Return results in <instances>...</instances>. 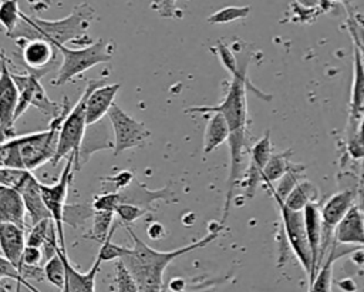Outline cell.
Instances as JSON below:
<instances>
[{"mask_svg": "<svg viewBox=\"0 0 364 292\" xmlns=\"http://www.w3.org/2000/svg\"><path fill=\"white\" fill-rule=\"evenodd\" d=\"M95 209L88 204H67L63 212V222L71 228L81 226L85 221L94 217Z\"/></svg>", "mask_w": 364, "mask_h": 292, "instance_id": "29", "label": "cell"}, {"mask_svg": "<svg viewBox=\"0 0 364 292\" xmlns=\"http://www.w3.org/2000/svg\"><path fill=\"white\" fill-rule=\"evenodd\" d=\"M148 212L136 205H132V204H119L115 209V215L118 218V221L121 224H124L125 226H128L129 224L135 222L136 219H139L141 217L146 215Z\"/></svg>", "mask_w": 364, "mask_h": 292, "instance_id": "38", "label": "cell"}, {"mask_svg": "<svg viewBox=\"0 0 364 292\" xmlns=\"http://www.w3.org/2000/svg\"><path fill=\"white\" fill-rule=\"evenodd\" d=\"M334 1H340V3H343V4H348V3H351L353 0H334Z\"/></svg>", "mask_w": 364, "mask_h": 292, "instance_id": "47", "label": "cell"}, {"mask_svg": "<svg viewBox=\"0 0 364 292\" xmlns=\"http://www.w3.org/2000/svg\"><path fill=\"white\" fill-rule=\"evenodd\" d=\"M301 3L307 7H311V6H316L318 3V0H301Z\"/></svg>", "mask_w": 364, "mask_h": 292, "instance_id": "46", "label": "cell"}, {"mask_svg": "<svg viewBox=\"0 0 364 292\" xmlns=\"http://www.w3.org/2000/svg\"><path fill=\"white\" fill-rule=\"evenodd\" d=\"M20 47V60L26 67L27 73L41 78L50 71L58 70L57 63L58 48L46 38H17Z\"/></svg>", "mask_w": 364, "mask_h": 292, "instance_id": "7", "label": "cell"}, {"mask_svg": "<svg viewBox=\"0 0 364 292\" xmlns=\"http://www.w3.org/2000/svg\"><path fill=\"white\" fill-rule=\"evenodd\" d=\"M303 214H304L307 239H309V245L313 256V272H311V278L309 279V283H311L321 266V259H320L321 244H323L321 207L317 202H311L303 209Z\"/></svg>", "mask_w": 364, "mask_h": 292, "instance_id": "16", "label": "cell"}, {"mask_svg": "<svg viewBox=\"0 0 364 292\" xmlns=\"http://www.w3.org/2000/svg\"><path fill=\"white\" fill-rule=\"evenodd\" d=\"M290 155H291L290 150L272 154L269 162L266 164V167L263 170V177H262L263 185L273 184L274 181H279L286 174V171L289 170V165H290V161H289Z\"/></svg>", "mask_w": 364, "mask_h": 292, "instance_id": "26", "label": "cell"}, {"mask_svg": "<svg viewBox=\"0 0 364 292\" xmlns=\"http://www.w3.org/2000/svg\"><path fill=\"white\" fill-rule=\"evenodd\" d=\"M146 232H148V236L152 239V241H158L161 238L165 236V228L161 222H151L148 226H146Z\"/></svg>", "mask_w": 364, "mask_h": 292, "instance_id": "44", "label": "cell"}, {"mask_svg": "<svg viewBox=\"0 0 364 292\" xmlns=\"http://www.w3.org/2000/svg\"><path fill=\"white\" fill-rule=\"evenodd\" d=\"M0 292H7V291H6V288H4V285H1V286H0Z\"/></svg>", "mask_w": 364, "mask_h": 292, "instance_id": "48", "label": "cell"}, {"mask_svg": "<svg viewBox=\"0 0 364 292\" xmlns=\"http://www.w3.org/2000/svg\"><path fill=\"white\" fill-rule=\"evenodd\" d=\"M334 239L340 244L364 245V214L357 207H351L338 224Z\"/></svg>", "mask_w": 364, "mask_h": 292, "instance_id": "21", "label": "cell"}, {"mask_svg": "<svg viewBox=\"0 0 364 292\" xmlns=\"http://www.w3.org/2000/svg\"><path fill=\"white\" fill-rule=\"evenodd\" d=\"M215 48H216V54H218L220 63L223 64V67L230 73L232 77L236 75L239 71V63H237L235 54L232 53V50L222 41H218Z\"/></svg>", "mask_w": 364, "mask_h": 292, "instance_id": "40", "label": "cell"}, {"mask_svg": "<svg viewBox=\"0 0 364 292\" xmlns=\"http://www.w3.org/2000/svg\"><path fill=\"white\" fill-rule=\"evenodd\" d=\"M115 285L117 292H139L134 276L121 259L115 262Z\"/></svg>", "mask_w": 364, "mask_h": 292, "instance_id": "34", "label": "cell"}, {"mask_svg": "<svg viewBox=\"0 0 364 292\" xmlns=\"http://www.w3.org/2000/svg\"><path fill=\"white\" fill-rule=\"evenodd\" d=\"M14 189H17L24 199V205L31 225H36L43 219L51 218V214L43 199L41 182L34 177L31 171L26 172V175Z\"/></svg>", "mask_w": 364, "mask_h": 292, "instance_id": "15", "label": "cell"}, {"mask_svg": "<svg viewBox=\"0 0 364 292\" xmlns=\"http://www.w3.org/2000/svg\"><path fill=\"white\" fill-rule=\"evenodd\" d=\"M27 209L21 194L10 187L0 185V222L26 228Z\"/></svg>", "mask_w": 364, "mask_h": 292, "instance_id": "20", "label": "cell"}, {"mask_svg": "<svg viewBox=\"0 0 364 292\" xmlns=\"http://www.w3.org/2000/svg\"><path fill=\"white\" fill-rule=\"evenodd\" d=\"M249 14H250L249 6H228V7H223L215 13H212L206 21L209 24H226V23H232V21L245 19Z\"/></svg>", "mask_w": 364, "mask_h": 292, "instance_id": "32", "label": "cell"}, {"mask_svg": "<svg viewBox=\"0 0 364 292\" xmlns=\"http://www.w3.org/2000/svg\"><path fill=\"white\" fill-rule=\"evenodd\" d=\"M178 0H154L152 7L162 17H172L175 13V4Z\"/></svg>", "mask_w": 364, "mask_h": 292, "instance_id": "43", "label": "cell"}, {"mask_svg": "<svg viewBox=\"0 0 364 292\" xmlns=\"http://www.w3.org/2000/svg\"><path fill=\"white\" fill-rule=\"evenodd\" d=\"M107 117L114 131V155H119L125 150L142 145L151 135L145 124L132 118L118 104L111 107Z\"/></svg>", "mask_w": 364, "mask_h": 292, "instance_id": "8", "label": "cell"}, {"mask_svg": "<svg viewBox=\"0 0 364 292\" xmlns=\"http://www.w3.org/2000/svg\"><path fill=\"white\" fill-rule=\"evenodd\" d=\"M134 179H135V175L129 170H122L115 175L100 178L102 184H107V187L104 188V192H119L125 189Z\"/></svg>", "mask_w": 364, "mask_h": 292, "instance_id": "35", "label": "cell"}, {"mask_svg": "<svg viewBox=\"0 0 364 292\" xmlns=\"http://www.w3.org/2000/svg\"><path fill=\"white\" fill-rule=\"evenodd\" d=\"M95 17V10L88 3L74 6L73 11L60 20H44L21 13L17 28L9 34L10 38H46L55 47L65 46L68 41L77 43L85 37L87 30Z\"/></svg>", "mask_w": 364, "mask_h": 292, "instance_id": "3", "label": "cell"}, {"mask_svg": "<svg viewBox=\"0 0 364 292\" xmlns=\"http://www.w3.org/2000/svg\"><path fill=\"white\" fill-rule=\"evenodd\" d=\"M338 256L336 255V244H333L327 259L321 264L316 278L311 283H309V292H331L333 285V264Z\"/></svg>", "mask_w": 364, "mask_h": 292, "instance_id": "25", "label": "cell"}, {"mask_svg": "<svg viewBox=\"0 0 364 292\" xmlns=\"http://www.w3.org/2000/svg\"><path fill=\"white\" fill-rule=\"evenodd\" d=\"M74 158L75 155H70L61 174L60 178L54 184H41V194L46 207L48 208L53 221L55 222L57 231H58V238H60V246L63 251L65 249V242H64V229H63V212L64 207L67 205V192L70 182L73 179V172H74Z\"/></svg>", "mask_w": 364, "mask_h": 292, "instance_id": "9", "label": "cell"}, {"mask_svg": "<svg viewBox=\"0 0 364 292\" xmlns=\"http://www.w3.org/2000/svg\"><path fill=\"white\" fill-rule=\"evenodd\" d=\"M127 229L134 241V245L131 248L127 246L124 255L121 256V261L134 276L139 292H161L164 272L166 266L178 256L203 248L209 242L216 239L223 229V225L212 229L206 236L200 238L199 241L191 242L189 245L173 251H156L146 245L139 236H136L131 228L127 226Z\"/></svg>", "mask_w": 364, "mask_h": 292, "instance_id": "1", "label": "cell"}, {"mask_svg": "<svg viewBox=\"0 0 364 292\" xmlns=\"http://www.w3.org/2000/svg\"><path fill=\"white\" fill-rule=\"evenodd\" d=\"M26 172H27V170L1 167L0 168V184L4 187L16 188L20 184V181L23 179V177L26 175Z\"/></svg>", "mask_w": 364, "mask_h": 292, "instance_id": "41", "label": "cell"}, {"mask_svg": "<svg viewBox=\"0 0 364 292\" xmlns=\"http://www.w3.org/2000/svg\"><path fill=\"white\" fill-rule=\"evenodd\" d=\"M229 138V125L226 118L220 113H212L208 118V124L203 134V152L210 154L220 144Z\"/></svg>", "mask_w": 364, "mask_h": 292, "instance_id": "22", "label": "cell"}, {"mask_svg": "<svg viewBox=\"0 0 364 292\" xmlns=\"http://www.w3.org/2000/svg\"><path fill=\"white\" fill-rule=\"evenodd\" d=\"M57 48L63 58L51 84L63 85L77 75L85 73L88 68L111 61L115 51V44L112 41L100 38L81 48H68L65 46H58Z\"/></svg>", "mask_w": 364, "mask_h": 292, "instance_id": "4", "label": "cell"}, {"mask_svg": "<svg viewBox=\"0 0 364 292\" xmlns=\"http://www.w3.org/2000/svg\"><path fill=\"white\" fill-rule=\"evenodd\" d=\"M114 141L109 137L107 124L101 120L87 127L78 155L74 158V172L82 170L88 160L101 150H114Z\"/></svg>", "mask_w": 364, "mask_h": 292, "instance_id": "14", "label": "cell"}, {"mask_svg": "<svg viewBox=\"0 0 364 292\" xmlns=\"http://www.w3.org/2000/svg\"><path fill=\"white\" fill-rule=\"evenodd\" d=\"M0 275L1 278H10L14 279L17 282V292H20V286H26L28 291L31 292H40L38 289H36L27 279H24L20 273V271L17 269V266H14L11 262H9L6 258L0 259Z\"/></svg>", "mask_w": 364, "mask_h": 292, "instance_id": "36", "label": "cell"}, {"mask_svg": "<svg viewBox=\"0 0 364 292\" xmlns=\"http://www.w3.org/2000/svg\"><path fill=\"white\" fill-rule=\"evenodd\" d=\"M357 137H358V148L364 154V115L361 118V124H360V130H358Z\"/></svg>", "mask_w": 364, "mask_h": 292, "instance_id": "45", "label": "cell"}, {"mask_svg": "<svg viewBox=\"0 0 364 292\" xmlns=\"http://www.w3.org/2000/svg\"><path fill=\"white\" fill-rule=\"evenodd\" d=\"M26 246L27 238L24 234V228L9 222H0L1 258H6L14 266H18Z\"/></svg>", "mask_w": 364, "mask_h": 292, "instance_id": "17", "label": "cell"}, {"mask_svg": "<svg viewBox=\"0 0 364 292\" xmlns=\"http://www.w3.org/2000/svg\"><path fill=\"white\" fill-rule=\"evenodd\" d=\"M20 93L7 67V58L1 57V75H0V125L3 138L7 140L16 122V110L18 105Z\"/></svg>", "mask_w": 364, "mask_h": 292, "instance_id": "11", "label": "cell"}, {"mask_svg": "<svg viewBox=\"0 0 364 292\" xmlns=\"http://www.w3.org/2000/svg\"><path fill=\"white\" fill-rule=\"evenodd\" d=\"M270 194L279 207L287 242H289L290 248L293 249L294 255L297 256L299 262L301 264L304 272L307 273V278L310 279L311 272H313V256H311V249H310L309 239H307L304 214H303V211L290 209L282 198H279L273 192H270Z\"/></svg>", "mask_w": 364, "mask_h": 292, "instance_id": "6", "label": "cell"}, {"mask_svg": "<svg viewBox=\"0 0 364 292\" xmlns=\"http://www.w3.org/2000/svg\"><path fill=\"white\" fill-rule=\"evenodd\" d=\"M53 222L54 221L50 218V219H43L38 224L33 225L31 229L28 231V235H27V245L41 248L47 235H48V231H50V226H51Z\"/></svg>", "mask_w": 364, "mask_h": 292, "instance_id": "37", "label": "cell"}, {"mask_svg": "<svg viewBox=\"0 0 364 292\" xmlns=\"http://www.w3.org/2000/svg\"><path fill=\"white\" fill-rule=\"evenodd\" d=\"M104 80H90L85 90L80 95L78 101L73 105L71 111L65 117L61 124L60 135H58V148L54 160L51 161L53 165L60 162L63 158L70 155H78L87 124V100L88 95L100 85H104Z\"/></svg>", "mask_w": 364, "mask_h": 292, "instance_id": "5", "label": "cell"}, {"mask_svg": "<svg viewBox=\"0 0 364 292\" xmlns=\"http://www.w3.org/2000/svg\"><path fill=\"white\" fill-rule=\"evenodd\" d=\"M353 201H354L353 191L346 189L331 195L321 207V218H323V244H321V255H320L321 261L324 258V252L331 244V239L334 238L338 224L351 209Z\"/></svg>", "mask_w": 364, "mask_h": 292, "instance_id": "10", "label": "cell"}, {"mask_svg": "<svg viewBox=\"0 0 364 292\" xmlns=\"http://www.w3.org/2000/svg\"><path fill=\"white\" fill-rule=\"evenodd\" d=\"M21 10L18 0H1L0 4V21L6 34H11L21 21Z\"/></svg>", "mask_w": 364, "mask_h": 292, "instance_id": "30", "label": "cell"}, {"mask_svg": "<svg viewBox=\"0 0 364 292\" xmlns=\"http://www.w3.org/2000/svg\"><path fill=\"white\" fill-rule=\"evenodd\" d=\"M43 261H44V256H43L41 248H36V246H28L27 245L24 252H23L20 264L36 266V265H43Z\"/></svg>", "mask_w": 364, "mask_h": 292, "instance_id": "42", "label": "cell"}, {"mask_svg": "<svg viewBox=\"0 0 364 292\" xmlns=\"http://www.w3.org/2000/svg\"><path fill=\"white\" fill-rule=\"evenodd\" d=\"M121 204L118 192H102L97 194L92 198V208L95 211H109L115 212L117 207Z\"/></svg>", "mask_w": 364, "mask_h": 292, "instance_id": "39", "label": "cell"}, {"mask_svg": "<svg viewBox=\"0 0 364 292\" xmlns=\"http://www.w3.org/2000/svg\"><path fill=\"white\" fill-rule=\"evenodd\" d=\"M60 254L63 256L64 265H65V272H67V278H65V286L61 292H95V278L97 273L100 271V265H101V259L97 256L92 266L85 272H80L75 269V266L70 262L67 251L60 249Z\"/></svg>", "mask_w": 364, "mask_h": 292, "instance_id": "19", "label": "cell"}, {"mask_svg": "<svg viewBox=\"0 0 364 292\" xmlns=\"http://www.w3.org/2000/svg\"><path fill=\"white\" fill-rule=\"evenodd\" d=\"M121 225L119 221H117L109 232V235L107 236V239L101 244V248L98 251V258L102 261V262H107V261H112V259H121V256L124 255L127 246H122V245H118V244H114L111 239H112V235L115 232V229Z\"/></svg>", "mask_w": 364, "mask_h": 292, "instance_id": "33", "label": "cell"}, {"mask_svg": "<svg viewBox=\"0 0 364 292\" xmlns=\"http://www.w3.org/2000/svg\"><path fill=\"white\" fill-rule=\"evenodd\" d=\"M114 217L115 212H109V211H95L94 217H92V228L91 232L84 235V238L97 241V242H104L107 239V236L109 235L112 226H114Z\"/></svg>", "mask_w": 364, "mask_h": 292, "instance_id": "28", "label": "cell"}, {"mask_svg": "<svg viewBox=\"0 0 364 292\" xmlns=\"http://www.w3.org/2000/svg\"><path fill=\"white\" fill-rule=\"evenodd\" d=\"M304 171L303 165H297V164H290L289 170L286 171V174L279 179L277 188H273V184H264V187L276 194L279 198H282L283 201L287 198V195L294 189V187L300 182L301 178V172Z\"/></svg>", "mask_w": 364, "mask_h": 292, "instance_id": "27", "label": "cell"}, {"mask_svg": "<svg viewBox=\"0 0 364 292\" xmlns=\"http://www.w3.org/2000/svg\"><path fill=\"white\" fill-rule=\"evenodd\" d=\"M364 111V63L360 50H354V66H353V85H351V100L350 113L351 118L357 120L360 113Z\"/></svg>", "mask_w": 364, "mask_h": 292, "instance_id": "23", "label": "cell"}, {"mask_svg": "<svg viewBox=\"0 0 364 292\" xmlns=\"http://www.w3.org/2000/svg\"><path fill=\"white\" fill-rule=\"evenodd\" d=\"M318 189L310 181H300L294 189L287 195L284 204L293 211H303L309 204L317 202Z\"/></svg>", "mask_w": 364, "mask_h": 292, "instance_id": "24", "label": "cell"}, {"mask_svg": "<svg viewBox=\"0 0 364 292\" xmlns=\"http://www.w3.org/2000/svg\"><path fill=\"white\" fill-rule=\"evenodd\" d=\"M71 108L70 101L64 98L63 113L57 118L51 120L47 130L3 140L0 148L1 167L27 170L33 172L43 164L51 162L57 154L61 124Z\"/></svg>", "mask_w": 364, "mask_h": 292, "instance_id": "2", "label": "cell"}, {"mask_svg": "<svg viewBox=\"0 0 364 292\" xmlns=\"http://www.w3.org/2000/svg\"><path fill=\"white\" fill-rule=\"evenodd\" d=\"M272 141H270V132L267 131L257 142L249 148V168L245 174V181L242 182V187L245 189V199H252L257 185L262 182L263 170L266 164L269 162L272 157Z\"/></svg>", "mask_w": 364, "mask_h": 292, "instance_id": "12", "label": "cell"}, {"mask_svg": "<svg viewBox=\"0 0 364 292\" xmlns=\"http://www.w3.org/2000/svg\"><path fill=\"white\" fill-rule=\"evenodd\" d=\"M121 84H104L97 87L87 100V124H95L108 115L111 107L115 104V95L119 91Z\"/></svg>", "mask_w": 364, "mask_h": 292, "instance_id": "18", "label": "cell"}, {"mask_svg": "<svg viewBox=\"0 0 364 292\" xmlns=\"http://www.w3.org/2000/svg\"><path fill=\"white\" fill-rule=\"evenodd\" d=\"M121 204H132L136 205L146 212L154 211L155 201H165V202H176V194L171 189L169 184L162 187L161 189H149L145 184L138 181L136 178L122 191L118 192Z\"/></svg>", "mask_w": 364, "mask_h": 292, "instance_id": "13", "label": "cell"}, {"mask_svg": "<svg viewBox=\"0 0 364 292\" xmlns=\"http://www.w3.org/2000/svg\"><path fill=\"white\" fill-rule=\"evenodd\" d=\"M60 249L57 251V255L53 256L50 261H47L43 266H44V275H46V279L57 286L58 289H64L65 286V278H67V272H65V265H64V261H63V256L60 254Z\"/></svg>", "mask_w": 364, "mask_h": 292, "instance_id": "31", "label": "cell"}]
</instances>
